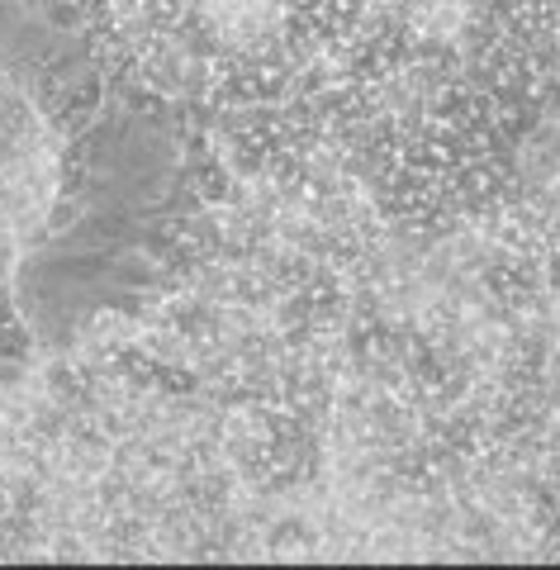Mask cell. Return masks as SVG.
<instances>
[{
  "instance_id": "cell-1",
  "label": "cell",
  "mask_w": 560,
  "mask_h": 570,
  "mask_svg": "<svg viewBox=\"0 0 560 570\" xmlns=\"http://www.w3.org/2000/svg\"><path fill=\"white\" fill-rule=\"evenodd\" d=\"M176 129L129 96H105L67 142L39 238L14 272V305L48 347L134 318L157 295L180 214Z\"/></svg>"
}]
</instances>
